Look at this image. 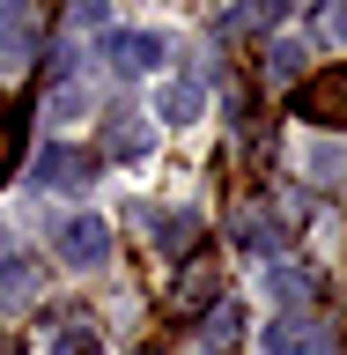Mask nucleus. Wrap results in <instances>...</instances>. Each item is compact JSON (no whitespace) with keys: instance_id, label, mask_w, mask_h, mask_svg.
Returning a JSON list of instances; mask_svg holds the SVG:
<instances>
[{"instance_id":"nucleus-1","label":"nucleus","mask_w":347,"mask_h":355,"mask_svg":"<svg viewBox=\"0 0 347 355\" xmlns=\"http://www.w3.org/2000/svg\"><path fill=\"white\" fill-rule=\"evenodd\" d=\"M89 178H96V155L66 148V141H44L37 163H30V185H44V193H82Z\"/></svg>"},{"instance_id":"nucleus-2","label":"nucleus","mask_w":347,"mask_h":355,"mask_svg":"<svg viewBox=\"0 0 347 355\" xmlns=\"http://www.w3.org/2000/svg\"><path fill=\"white\" fill-rule=\"evenodd\" d=\"M340 104H347V74L340 67H326V74H310V82L296 89V119H310V126H340Z\"/></svg>"},{"instance_id":"nucleus-3","label":"nucleus","mask_w":347,"mask_h":355,"mask_svg":"<svg viewBox=\"0 0 347 355\" xmlns=\"http://www.w3.org/2000/svg\"><path fill=\"white\" fill-rule=\"evenodd\" d=\"M163 52H170V44L155 37V30H111V37H104V60L118 67V74H148Z\"/></svg>"},{"instance_id":"nucleus-4","label":"nucleus","mask_w":347,"mask_h":355,"mask_svg":"<svg viewBox=\"0 0 347 355\" xmlns=\"http://www.w3.org/2000/svg\"><path fill=\"white\" fill-rule=\"evenodd\" d=\"M60 259H66V266H104V259H111V222H96V215L66 222V237H60Z\"/></svg>"},{"instance_id":"nucleus-5","label":"nucleus","mask_w":347,"mask_h":355,"mask_svg":"<svg viewBox=\"0 0 347 355\" xmlns=\"http://www.w3.org/2000/svg\"><path fill=\"white\" fill-rule=\"evenodd\" d=\"M37 52V15H30V0H0V60L22 67Z\"/></svg>"},{"instance_id":"nucleus-6","label":"nucleus","mask_w":347,"mask_h":355,"mask_svg":"<svg viewBox=\"0 0 347 355\" xmlns=\"http://www.w3.org/2000/svg\"><path fill=\"white\" fill-rule=\"evenodd\" d=\"M259 348L266 355H326V326H303V318H274V326L259 333Z\"/></svg>"},{"instance_id":"nucleus-7","label":"nucleus","mask_w":347,"mask_h":355,"mask_svg":"<svg viewBox=\"0 0 347 355\" xmlns=\"http://www.w3.org/2000/svg\"><path fill=\"white\" fill-rule=\"evenodd\" d=\"M199 104H207L199 82H163V89H155V119H170V126H193Z\"/></svg>"},{"instance_id":"nucleus-8","label":"nucleus","mask_w":347,"mask_h":355,"mask_svg":"<svg viewBox=\"0 0 347 355\" xmlns=\"http://www.w3.org/2000/svg\"><path fill=\"white\" fill-rule=\"evenodd\" d=\"M44 288V266L37 259H0V304H30Z\"/></svg>"},{"instance_id":"nucleus-9","label":"nucleus","mask_w":347,"mask_h":355,"mask_svg":"<svg viewBox=\"0 0 347 355\" xmlns=\"http://www.w3.org/2000/svg\"><path fill=\"white\" fill-rule=\"evenodd\" d=\"M104 148L111 155H141V148H148V126H141L133 111H111V119H104Z\"/></svg>"},{"instance_id":"nucleus-10","label":"nucleus","mask_w":347,"mask_h":355,"mask_svg":"<svg viewBox=\"0 0 347 355\" xmlns=\"http://www.w3.org/2000/svg\"><path fill=\"white\" fill-rule=\"evenodd\" d=\"M207 296H215V266H207V259H193V266H185V282H177V304H185V311H199Z\"/></svg>"},{"instance_id":"nucleus-11","label":"nucleus","mask_w":347,"mask_h":355,"mask_svg":"<svg viewBox=\"0 0 347 355\" xmlns=\"http://www.w3.org/2000/svg\"><path fill=\"white\" fill-rule=\"evenodd\" d=\"M82 111H89V82H60L44 96V119H82Z\"/></svg>"},{"instance_id":"nucleus-12","label":"nucleus","mask_w":347,"mask_h":355,"mask_svg":"<svg viewBox=\"0 0 347 355\" xmlns=\"http://www.w3.org/2000/svg\"><path fill=\"white\" fill-rule=\"evenodd\" d=\"M141 222H155V230H163V252H185V244H193V215H141Z\"/></svg>"},{"instance_id":"nucleus-13","label":"nucleus","mask_w":347,"mask_h":355,"mask_svg":"<svg viewBox=\"0 0 347 355\" xmlns=\"http://www.w3.org/2000/svg\"><path fill=\"white\" fill-rule=\"evenodd\" d=\"M237 333H244V311H237V304H222L215 318H207V348H229Z\"/></svg>"},{"instance_id":"nucleus-14","label":"nucleus","mask_w":347,"mask_h":355,"mask_svg":"<svg viewBox=\"0 0 347 355\" xmlns=\"http://www.w3.org/2000/svg\"><path fill=\"white\" fill-rule=\"evenodd\" d=\"M52 355H104V340L89 326H66V333H52Z\"/></svg>"},{"instance_id":"nucleus-15","label":"nucleus","mask_w":347,"mask_h":355,"mask_svg":"<svg viewBox=\"0 0 347 355\" xmlns=\"http://www.w3.org/2000/svg\"><path fill=\"white\" fill-rule=\"evenodd\" d=\"M266 60H274V82H296L303 74V44H274Z\"/></svg>"},{"instance_id":"nucleus-16","label":"nucleus","mask_w":347,"mask_h":355,"mask_svg":"<svg viewBox=\"0 0 347 355\" xmlns=\"http://www.w3.org/2000/svg\"><path fill=\"white\" fill-rule=\"evenodd\" d=\"M310 178H318V185H332V178H340V148H332V141H318V148H310Z\"/></svg>"},{"instance_id":"nucleus-17","label":"nucleus","mask_w":347,"mask_h":355,"mask_svg":"<svg viewBox=\"0 0 347 355\" xmlns=\"http://www.w3.org/2000/svg\"><path fill=\"white\" fill-rule=\"evenodd\" d=\"M274 296H281V311L303 304V274H288V266H274Z\"/></svg>"},{"instance_id":"nucleus-18","label":"nucleus","mask_w":347,"mask_h":355,"mask_svg":"<svg viewBox=\"0 0 347 355\" xmlns=\"http://www.w3.org/2000/svg\"><path fill=\"white\" fill-rule=\"evenodd\" d=\"M15 133H22L15 119H0V171H8V155H15Z\"/></svg>"},{"instance_id":"nucleus-19","label":"nucleus","mask_w":347,"mask_h":355,"mask_svg":"<svg viewBox=\"0 0 347 355\" xmlns=\"http://www.w3.org/2000/svg\"><path fill=\"white\" fill-rule=\"evenodd\" d=\"M0 259H8V230H0Z\"/></svg>"},{"instance_id":"nucleus-20","label":"nucleus","mask_w":347,"mask_h":355,"mask_svg":"<svg viewBox=\"0 0 347 355\" xmlns=\"http://www.w3.org/2000/svg\"><path fill=\"white\" fill-rule=\"evenodd\" d=\"M0 355H15V340H0Z\"/></svg>"}]
</instances>
